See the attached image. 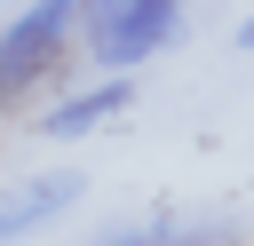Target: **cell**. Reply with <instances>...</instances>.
<instances>
[{
	"label": "cell",
	"mask_w": 254,
	"mask_h": 246,
	"mask_svg": "<svg viewBox=\"0 0 254 246\" xmlns=\"http://www.w3.org/2000/svg\"><path fill=\"white\" fill-rule=\"evenodd\" d=\"M79 8H127V0H79Z\"/></svg>",
	"instance_id": "7"
},
{
	"label": "cell",
	"mask_w": 254,
	"mask_h": 246,
	"mask_svg": "<svg viewBox=\"0 0 254 246\" xmlns=\"http://www.w3.org/2000/svg\"><path fill=\"white\" fill-rule=\"evenodd\" d=\"M135 103V87L111 71L103 87H87V95H64V103H48L40 111V135H56V143H71V135H87V127H103V119H119Z\"/></svg>",
	"instance_id": "4"
},
{
	"label": "cell",
	"mask_w": 254,
	"mask_h": 246,
	"mask_svg": "<svg viewBox=\"0 0 254 246\" xmlns=\"http://www.w3.org/2000/svg\"><path fill=\"white\" fill-rule=\"evenodd\" d=\"M71 32H79V0H32L24 16H8V24H0V103L32 95V87L64 63Z\"/></svg>",
	"instance_id": "1"
},
{
	"label": "cell",
	"mask_w": 254,
	"mask_h": 246,
	"mask_svg": "<svg viewBox=\"0 0 254 246\" xmlns=\"http://www.w3.org/2000/svg\"><path fill=\"white\" fill-rule=\"evenodd\" d=\"M95 246H238V230L230 222H119V230H103Z\"/></svg>",
	"instance_id": "5"
},
{
	"label": "cell",
	"mask_w": 254,
	"mask_h": 246,
	"mask_svg": "<svg viewBox=\"0 0 254 246\" xmlns=\"http://www.w3.org/2000/svg\"><path fill=\"white\" fill-rule=\"evenodd\" d=\"M71 198H79V175H40V183H16V190H0V246L32 238V230H40V222H56Z\"/></svg>",
	"instance_id": "3"
},
{
	"label": "cell",
	"mask_w": 254,
	"mask_h": 246,
	"mask_svg": "<svg viewBox=\"0 0 254 246\" xmlns=\"http://www.w3.org/2000/svg\"><path fill=\"white\" fill-rule=\"evenodd\" d=\"M238 40H246V48H254V16H246V24H238Z\"/></svg>",
	"instance_id": "6"
},
{
	"label": "cell",
	"mask_w": 254,
	"mask_h": 246,
	"mask_svg": "<svg viewBox=\"0 0 254 246\" xmlns=\"http://www.w3.org/2000/svg\"><path fill=\"white\" fill-rule=\"evenodd\" d=\"M79 24H87V56L103 63V71H135V63H151L167 40H175V24H183V0H127V8H79Z\"/></svg>",
	"instance_id": "2"
}]
</instances>
